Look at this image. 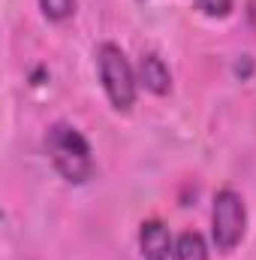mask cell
Masks as SVG:
<instances>
[{"instance_id":"cell-1","label":"cell","mask_w":256,"mask_h":260,"mask_svg":"<svg viewBox=\"0 0 256 260\" xmlns=\"http://www.w3.org/2000/svg\"><path fill=\"white\" fill-rule=\"evenodd\" d=\"M46 151H49L52 167L64 176L66 182L81 185V182H88L94 176L91 145L72 124H64V121L52 124L49 133H46Z\"/></svg>"},{"instance_id":"cell-2","label":"cell","mask_w":256,"mask_h":260,"mask_svg":"<svg viewBox=\"0 0 256 260\" xmlns=\"http://www.w3.org/2000/svg\"><path fill=\"white\" fill-rule=\"evenodd\" d=\"M97 67H100V82H103V91H106L112 109L130 112L133 103H136V82H139V76L133 73L124 49L115 46V43H103L97 49Z\"/></svg>"},{"instance_id":"cell-3","label":"cell","mask_w":256,"mask_h":260,"mask_svg":"<svg viewBox=\"0 0 256 260\" xmlns=\"http://www.w3.org/2000/svg\"><path fill=\"white\" fill-rule=\"evenodd\" d=\"M244 227H247V209L241 194H235L232 188L217 191L211 209V236L217 251H232L244 239Z\"/></svg>"},{"instance_id":"cell-4","label":"cell","mask_w":256,"mask_h":260,"mask_svg":"<svg viewBox=\"0 0 256 260\" xmlns=\"http://www.w3.org/2000/svg\"><path fill=\"white\" fill-rule=\"evenodd\" d=\"M139 248L145 260H172L175 239L163 221H145L139 230Z\"/></svg>"},{"instance_id":"cell-5","label":"cell","mask_w":256,"mask_h":260,"mask_svg":"<svg viewBox=\"0 0 256 260\" xmlns=\"http://www.w3.org/2000/svg\"><path fill=\"white\" fill-rule=\"evenodd\" d=\"M139 82H142L151 94L163 97V94H169V88H172V73H169V67H166V61H163L160 55L148 52V55H142V61H139Z\"/></svg>"},{"instance_id":"cell-6","label":"cell","mask_w":256,"mask_h":260,"mask_svg":"<svg viewBox=\"0 0 256 260\" xmlns=\"http://www.w3.org/2000/svg\"><path fill=\"white\" fill-rule=\"evenodd\" d=\"M172 260H208V245L199 233H181L175 239Z\"/></svg>"},{"instance_id":"cell-7","label":"cell","mask_w":256,"mask_h":260,"mask_svg":"<svg viewBox=\"0 0 256 260\" xmlns=\"http://www.w3.org/2000/svg\"><path fill=\"white\" fill-rule=\"evenodd\" d=\"M39 9L49 21H66L75 12V0H39Z\"/></svg>"},{"instance_id":"cell-8","label":"cell","mask_w":256,"mask_h":260,"mask_svg":"<svg viewBox=\"0 0 256 260\" xmlns=\"http://www.w3.org/2000/svg\"><path fill=\"white\" fill-rule=\"evenodd\" d=\"M232 3L235 0H196V6L208 15V18H226L232 12Z\"/></svg>"}]
</instances>
